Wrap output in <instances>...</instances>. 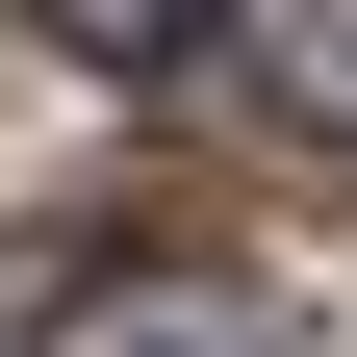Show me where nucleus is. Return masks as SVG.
<instances>
[{"instance_id": "f257e3e1", "label": "nucleus", "mask_w": 357, "mask_h": 357, "mask_svg": "<svg viewBox=\"0 0 357 357\" xmlns=\"http://www.w3.org/2000/svg\"><path fill=\"white\" fill-rule=\"evenodd\" d=\"M26 357H255V281L204 230H128V204H102V230L26 255Z\"/></svg>"}, {"instance_id": "f03ea898", "label": "nucleus", "mask_w": 357, "mask_h": 357, "mask_svg": "<svg viewBox=\"0 0 357 357\" xmlns=\"http://www.w3.org/2000/svg\"><path fill=\"white\" fill-rule=\"evenodd\" d=\"M26 26H52L77 77H178V52H204V26H230V0H26Z\"/></svg>"}, {"instance_id": "7ed1b4c3", "label": "nucleus", "mask_w": 357, "mask_h": 357, "mask_svg": "<svg viewBox=\"0 0 357 357\" xmlns=\"http://www.w3.org/2000/svg\"><path fill=\"white\" fill-rule=\"evenodd\" d=\"M281 102H306V128L357 153V0H281Z\"/></svg>"}]
</instances>
